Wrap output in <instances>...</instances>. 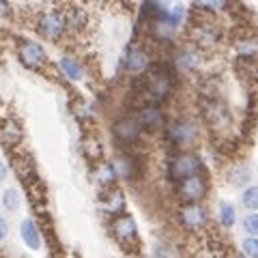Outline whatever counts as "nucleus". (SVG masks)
Segmentation results:
<instances>
[{
  "instance_id": "1",
  "label": "nucleus",
  "mask_w": 258,
  "mask_h": 258,
  "mask_svg": "<svg viewBox=\"0 0 258 258\" xmlns=\"http://www.w3.org/2000/svg\"><path fill=\"white\" fill-rule=\"evenodd\" d=\"M200 127L194 118H176L166 127V140L176 149H189L198 142Z\"/></svg>"
},
{
  "instance_id": "2",
  "label": "nucleus",
  "mask_w": 258,
  "mask_h": 258,
  "mask_svg": "<svg viewBox=\"0 0 258 258\" xmlns=\"http://www.w3.org/2000/svg\"><path fill=\"white\" fill-rule=\"evenodd\" d=\"M203 159H200L196 153H189V151H181L170 159L168 164V174H170L172 181H185V179H191V176H198L203 174Z\"/></svg>"
},
{
  "instance_id": "3",
  "label": "nucleus",
  "mask_w": 258,
  "mask_h": 258,
  "mask_svg": "<svg viewBox=\"0 0 258 258\" xmlns=\"http://www.w3.org/2000/svg\"><path fill=\"white\" fill-rule=\"evenodd\" d=\"M172 86H174L172 76L166 74V71H161V69H155L151 74L149 82H147L144 88H147V97L151 99V103L153 106H157V103L166 101L168 97L172 95Z\"/></svg>"
},
{
  "instance_id": "4",
  "label": "nucleus",
  "mask_w": 258,
  "mask_h": 258,
  "mask_svg": "<svg viewBox=\"0 0 258 258\" xmlns=\"http://www.w3.org/2000/svg\"><path fill=\"white\" fill-rule=\"evenodd\" d=\"M207 189H209V185L203 174L176 183V196H179L185 205H198L200 200L207 196Z\"/></svg>"
},
{
  "instance_id": "5",
  "label": "nucleus",
  "mask_w": 258,
  "mask_h": 258,
  "mask_svg": "<svg viewBox=\"0 0 258 258\" xmlns=\"http://www.w3.org/2000/svg\"><path fill=\"white\" fill-rule=\"evenodd\" d=\"M64 28H67V20H64V11L60 9L47 11L37 20V32L47 39H60Z\"/></svg>"
},
{
  "instance_id": "6",
  "label": "nucleus",
  "mask_w": 258,
  "mask_h": 258,
  "mask_svg": "<svg viewBox=\"0 0 258 258\" xmlns=\"http://www.w3.org/2000/svg\"><path fill=\"white\" fill-rule=\"evenodd\" d=\"M200 110H203V118L215 129L226 127L230 123V112L220 99H217V97H205Z\"/></svg>"
},
{
  "instance_id": "7",
  "label": "nucleus",
  "mask_w": 258,
  "mask_h": 258,
  "mask_svg": "<svg viewBox=\"0 0 258 258\" xmlns=\"http://www.w3.org/2000/svg\"><path fill=\"white\" fill-rule=\"evenodd\" d=\"M112 134H114V138L118 144H123V147H132L140 140V134H142V127L140 123L136 120V116H123L118 118L114 127H112Z\"/></svg>"
},
{
  "instance_id": "8",
  "label": "nucleus",
  "mask_w": 258,
  "mask_h": 258,
  "mask_svg": "<svg viewBox=\"0 0 258 258\" xmlns=\"http://www.w3.org/2000/svg\"><path fill=\"white\" fill-rule=\"evenodd\" d=\"M189 37H191V41L196 43V47H213L220 43L222 30L211 22H198L196 26H191Z\"/></svg>"
},
{
  "instance_id": "9",
  "label": "nucleus",
  "mask_w": 258,
  "mask_h": 258,
  "mask_svg": "<svg viewBox=\"0 0 258 258\" xmlns=\"http://www.w3.org/2000/svg\"><path fill=\"white\" fill-rule=\"evenodd\" d=\"M179 222L183 228H187V230H200L207 226L209 213L200 203L198 205H183L179 209Z\"/></svg>"
},
{
  "instance_id": "10",
  "label": "nucleus",
  "mask_w": 258,
  "mask_h": 258,
  "mask_svg": "<svg viewBox=\"0 0 258 258\" xmlns=\"http://www.w3.org/2000/svg\"><path fill=\"white\" fill-rule=\"evenodd\" d=\"M18 56H20V60L24 62V67H28V69H41V67H45V62H47L45 50L35 41H20Z\"/></svg>"
},
{
  "instance_id": "11",
  "label": "nucleus",
  "mask_w": 258,
  "mask_h": 258,
  "mask_svg": "<svg viewBox=\"0 0 258 258\" xmlns=\"http://www.w3.org/2000/svg\"><path fill=\"white\" fill-rule=\"evenodd\" d=\"M203 64V50L196 45H183L174 52V67L176 71H196Z\"/></svg>"
},
{
  "instance_id": "12",
  "label": "nucleus",
  "mask_w": 258,
  "mask_h": 258,
  "mask_svg": "<svg viewBox=\"0 0 258 258\" xmlns=\"http://www.w3.org/2000/svg\"><path fill=\"white\" fill-rule=\"evenodd\" d=\"M134 116H136V120L140 123V127H142V129H149V132H155V129H161V127L166 125V114H164V110H161L159 106H153V103L140 108Z\"/></svg>"
},
{
  "instance_id": "13",
  "label": "nucleus",
  "mask_w": 258,
  "mask_h": 258,
  "mask_svg": "<svg viewBox=\"0 0 258 258\" xmlns=\"http://www.w3.org/2000/svg\"><path fill=\"white\" fill-rule=\"evenodd\" d=\"M112 232H114L120 245H129L138 235V224H136L132 215H118L114 224H112Z\"/></svg>"
},
{
  "instance_id": "14",
  "label": "nucleus",
  "mask_w": 258,
  "mask_h": 258,
  "mask_svg": "<svg viewBox=\"0 0 258 258\" xmlns=\"http://www.w3.org/2000/svg\"><path fill=\"white\" fill-rule=\"evenodd\" d=\"M235 50L241 60L258 62V35H245V37L237 39Z\"/></svg>"
},
{
  "instance_id": "15",
  "label": "nucleus",
  "mask_w": 258,
  "mask_h": 258,
  "mask_svg": "<svg viewBox=\"0 0 258 258\" xmlns=\"http://www.w3.org/2000/svg\"><path fill=\"white\" fill-rule=\"evenodd\" d=\"M110 166H112V170H114L116 174V179L118 176H123V179H134L136 174H138V161H136L132 155H118L110 161Z\"/></svg>"
},
{
  "instance_id": "16",
  "label": "nucleus",
  "mask_w": 258,
  "mask_h": 258,
  "mask_svg": "<svg viewBox=\"0 0 258 258\" xmlns=\"http://www.w3.org/2000/svg\"><path fill=\"white\" fill-rule=\"evenodd\" d=\"M149 64H151L149 54L140 50V47H134V50L127 54V71H132L134 76H142L144 71L149 69Z\"/></svg>"
},
{
  "instance_id": "17",
  "label": "nucleus",
  "mask_w": 258,
  "mask_h": 258,
  "mask_svg": "<svg viewBox=\"0 0 258 258\" xmlns=\"http://www.w3.org/2000/svg\"><path fill=\"white\" fill-rule=\"evenodd\" d=\"M20 235H22V241H24V243H26L30 249H39V247H41V235H39L37 224L32 222L30 217H26V220L22 222Z\"/></svg>"
},
{
  "instance_id": "18",
  "label": "nucleus",
  "mask_w": 258,
  "mask_h": 258,
  "mask_svg": "<svg viewBox=\"0 0 258 258\" xmlns=\"http://www.w3.org/2000/svg\"><path fill=\"white\" fill-rule=\"evenodd\" d=\"M226 179H228L230 185H237V187H247V183L252 181V170H249V166L245 164H237V166H232L228 174H226Z\"/></svg>"
},
{
  "instance_id": "19",
  "label": "nucleus",
  "mask_w": 258,
  "mask_h": 258,
  "mask_svg": "<svg viewBox=\"0 0 258 258\" xmlns=\"http://www.w3.org/2000/svg\"><path fill=\"white\" fill-rule=\"evenodd\" d=\"M58 64H60V71L69 80H82L84 78V67L76 58H71V56H62L58 60Z\"/></svg>"
},
{
  "instance_id": "20",
  "label": "nucleus",
  "mask_w": 258,
  "mask_h": 258,
  "mask_svg": "<svg viewBox=\"0 0 258 258\" xmlns=\"http://www.w3.org/2000/svg\"><path fill=\"white\" fill-rule=\"evenodd\" d=\"M103 209L108 213H123L125 209V196L120 189H110L108 196L103 198Z\"/></svg>"
},
{
  "instance_id": "21",
  "label": "nucleus",
  "mask_w": 258,
  "mask_h": 258,
  "mask_svg": "<svg viewBox=\"0 0 258 258\" xmlns=\"http://www.w3.org/2000/svg\"><path fill=\"white\" fill-rule=\"evenodd\" d=\"M217 213H220V224L224 228H232V226L237 224V209L232 203H228V200H220Z\"/></svg>"
},
{
  "instance_id": "22",
  "label": "nucleus",
  "mask_w": 258,
  "mask_h": 258,
  "mask_svg": "<svg viewBox=\"0 0 258 258\" xmlns=\"http://www.w3.org/2000/svg\"><path fill=\"white\" fill-rule=\"evenodd\" d=\"M241 207L247 209V213H258V185H247L241 191Z\"/></svg>"
},
{
  "instance_id": "23",
  "label": "nucleus",
  "mask_w": 258,
  "mask_h": 258,
  "mask_svg": "<svg viewBox=\"0 0 258 258\" xmlns=\"http://www.w3.org/2000/svg\"><path fill=\"white\" fill-rule=\"evenodd\" d=\"M64 20H67V28L80 30L86 24V13L80 9V7H69V9L64 11Z\"/></svg>"
},
{
  "instance_id": "24",
  "label": "nucleus",
  "mask_w": 258,
  "mask_h": 258,
  "mask_svg": "<svg viewBox=\"0 0 258 258\" xmlns=\"http://www.w3.org/2000/svg\"><path fill=\"white\" fill-rule=\"evenodd\" d=\"M20 203H22V198H20V191L18 189H5L3 194V207L7 209V211H15V209H20Z\"/></svg>"
},
{
  "instance_id": "25",
  "label": "nucleus",
  "mask_w": 258,
  "mask_h": 258,
  "mask_svg": "<svg viewBox=\"0 0 258 258\" xmlns=\"http://www.w3.org/2000/svg\"><path fill=\"white\" fill-rule=\"evenodd\" d=\"M241 228L247 237H258V213H245L241 220Z\"/></svg>"
},
{
  "instance_id": "26",
  "label": "nucleus",
  "mask_w": 258,
  "mask_h": 258,
  "mask_svg": "<svg viewBox=\"0 0 258 258\" xmlns=\"http://www.w3.org/2000/svg\"><path fill=\"white\" fill-rule=\"evenodd\" d=\"M241 249L245 258H258V237H245L241 241Z\"/></svg>"
},
{
  "instance_id": "27",
  "label": "nucleus",
  "mask_w": 258,
  "mask_h": 258,
  "mask_svg": "<svg viewBox=\"0 0 258 258\" xmlns=\"http://www.w3.org/2000/svg\"><path fill=\"white\" fill-rule=\"evenodd\" d=\"M82 149H84V153H86V157H88V159L101 157V144L97 142V140H84Z\"/></svg>"
},
{
  "instance_id": "28",
  "label": "nucleus",
  "mask_w": 258,
  "mask_h": 258,
  "mask_svg": "<svg viewBox=\"0 0 258 258\" xmlns=\"http://www.w3.org/2000/svg\"><path fill=\"white\" fill-rule=\"evenodd\" d=\"M7 235H9V222L5 217H0V243L7 239Z\"/></svg>"
},
{
  "instance_id": "29",
  "label": "nucleus",
  "mask_w": 258,
  "mask_h": 258,
  "mask_svg": "<svg viewBox=\"0 0 258 258\" xmlns=\"http://www.w3.org/2000/svg\"><path fill=\"white\" fill-rule=\"evenodd\" d=\"M7 176H9V168H7L5 161H0V183H3Z\"/></svg>"
},
{
  "instance_id": "30",
  "label": "nucleus",
  "mask_w": 258,
  "mask_h": 258,
  "mask_svg": "<svg viewBox=\"0 0 258 258\" xmlns=\"http://www.w3.org/2000/svg\"><path fill=\"white\" fill-rule=\"evenodd\" d=\"M7 11H9V5H7V3H3V0H0V15H5Z\"/></svg>"
},
{
  "instance_id": "31",
  "label": "nucleus",
  "mask_w": 258,
  "mask_h": 258,
  "mask_svg": "<svg viewBox=\"0 0 258 258\" xmlns=\"http://www.w3.org/2000/svg\"><path fill=\"white\" fill-rule=\"evenodd\" d=\"M232 258H245L243 254H235V256H232Z\"/></svg>"
}]
</instances>
